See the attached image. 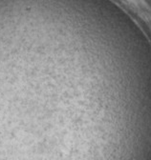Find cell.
Returning <instances> with one entry per match:
<instances>
[{
  "instance_id": "1",
  "label": "cell",
  "mask_w": 151,
  "mask_h": 160,
  "mask_svg": "<svg viewBox=\"0 0 151 160\" xmlns=\"http://www.w3.org/2000/svg\"><path fill=\"white\" fill-rule=\"evenodd\" d=\"M151 32V7L145 0H113Z\"/></svg>"
}]
</instances>
